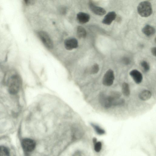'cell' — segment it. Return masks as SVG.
<instances>
[{"mask_svg": "<svg viewBox=\"0 0 156 156\" xmlns=\"http://www.w3.org/2000/svg\"><path fill=\"white\" fill-rule=\"evenodd\" d=\"M8 84V89L9 93L12 95L16 94L19 92L21 87V79L18 75H13L10 76Z\"/></svg>", "mask_w": 156, "mask_h": 156, "instance_id": "1", "label": "cell"}, {"mask_svg": "<svg viewBox=\"0 0 156 156\" xmlns=\"http://www.w3.org/2000/svg\"><path fill=\"white\" fill-rule=\"evenodd\" d=\"M137 10L139 14L143 17H148L152 12L151 5L148 1H144L140 2L137 6Z\"/></svg>", "mask_w": 156, "mask_h": 156, "instance_id": "2", "label": "cell"}, {"mask_svg": "<svg viewBox=\"0 0 156 156\" xmlns=\"http://www.w3.org/2000/svg\"><path fill=\"white\" fill-rule=\"evenodd\" d=\"M115 79L113 71L111 69L107 70L105 74L103 79L102 83L106 86H110L113 83Z\"/></svg>", "mask_w": 156, "mask_h": 156, "instance_id": "3", "label": "cell"}, {"mask_svg": "<svg viewBox=\"0 0 156 156\" xmlns=\"http://www.w3.org/2000/svg\"><path fill=\"white\" fill-rule=\"evenodd\" d=\"M38 35L44 45L49 49L52 48L53 43L48 35L45 32L40 31L38 33Z\"/></svg>", "mask_w": 156, "mask_h": 156, "instance_id": "4", "label": "cell"}, {"mask_svg": "<svg viewBox=\"0 0 156 156\" xmlns=\"http://www.w3.org/2000/svg\"><path fill=\"white\" fill-rule=\"evenodd\" d=\"M21 144L24 150L27 152H31L33 151L36 146L35 141L29 138H25L23 139L22 141Z\"/></svg>", "mask_w": 156, "mask_h": 156, "instance_id": "5", "label": "cell"}, {"mask_svg": "<svg viewBox=\"0 0 156 156\" xmlns=\"http://www.w3.org/2000/svg\"><path fill=\"white\" fill-rule=\"evenodd\" d=\"M64 45L66 49L69 50H72L77 47V40L74 38L67 39L64 41Z\"/></svg>", "mask_w": 156, "mask_h": 156, "instance_id": "6", "label": "cell"}, {"mask_svg": "<svg viewBox=\"0 0 156 156\" xmlns=\"http://www.w3.org/2000/svg\"><path fill=\"white\" fill-rule=\"evenodd\" d=\"M89 6L91 11L97 15L102 16L106 13V11L104 9L96 6L91 1L89 2Z\"/></svg>", "mask_w": 156, "mask_h": 156, "instance_id": "7", "label": "cell"}, {"mask_svg": "<svg viewBox=\"0 0 156 156\" xmlns=\"http://www.w3.org/2000/svg\"><path fill=\"white\" fill-rule=\"evenodd\" d=\"M129 75L134 82L137 84H140L143 80V76L142 73L136 69L131 70L129 73Z\"/></svg>", "mask_w": 156, "mask_h": 156, "instance_id": "8", "label": "cell"}, {"mask_svg": "<svg viewBox=\"0 0 156 156\" xmlns=\"http://www.w3.org/2000/svg\"><path fill=\"white\" fill-rule=\"evenodd\" d=\"M99 100L101 106L105 108H109L112 106L108 99L107 95L105 93L102 92L100 94Z\"/></svg>", "mask_w": 156, "mask_h": 156, "instance_id": "9", "label": "cell"}, {"mask_svg": "<svg viewBox=\"0 0 156 156\" xmlns=\"http://www.w3.org/2000/svg\"><path fill=\"white\" fill-rule=\"evenodd\" d=\"M116 14L115 12H108L105 16L102 21V23L107 25H110L116 18Z\"/></svg>", "mask_w": 156, "mask_h": 156, "instance_id": "10", "label": "cell"}, {"mask_svg": "<svg viewBox=\"0 0 156 156\" xmlns=\"http://www.w3.org/2000/svg\"><path fill=\"white\" fill-rule=\"evenodd\" d=\"M77 21L80 23L84 24L88 22L90 19V15L86 13L80 12L76 16Z\"/></svg>", "mask_w": 156, "mask_h": 156, "instance_id": "11", "label": "cell"}, {"mask_svg": "<svg viewBox=\"0 0 156 156\" xmlns=\"http://www.w3.org/2000/svg\"><path fill=\"white\" fill-rule=\"evenodd\" d=\"M142 31L146 36L150 37L155 34V30L153 27L149 25H146L142 29Z\"/></svg>", "mask_w": 156, "mask_h": 156, "instance_id": "12", "label": "cell"}, {"mask_svg": "<svg viewBox=\"0 0 156 156\" xmlns=\"http://www.w3.org/2000/svg\"><path fill=\"white\" fill-rule=\"evenodd\" d=\"M151 96V92L147 90H144L141 91L139 95V98L142 101H147L150 98Z\"/></svg>", "mask_w": 156, "mask_h": 156, "instance_id": "13", "label": "cell"}, {"mask_svg": "<svg viewBox=\"0 0 156 156\" xmlns=\"http://www.w3.org/2000/svg\"><path fill=\"white\" fill-rule=\"evenodd\" d=\"M77 35L79 38H85L87 35L86 30L82 26H78L77 28Z\"/></svg>", "mask_w": 156, "mask_h": 156, "instance_id": "14", "label": "cell"}, {"mask_svg": "<svg viewBox=\"0 0 156 156\" xmlns=\"http://www.w3.org/2000/svg\"><path fill=\"white\" fill-rule=\"evenodd\" d=\"M122 91L123 94L125 96H129L130 94V90L129 84L126 83H124L122 85Z\"/></svg>", "mask_w": 156, "mask_h": 156, "instance_id": "15", "label": "cell"}, {"mask_svg": "<svg viewBox=\"0 0 156 156\" xmlns=\"http://www.w3.org/2000/svg\"><path fill=\"white\" fill-rule=\"evenodd\" d=\"M91 124L98 134L102 135L105 133V130L98 125L93 123H91Z\"/></svg>", "mask_w": 156, "mask_h": 156, "instance_id": "16", "label": "cell"}, {"mask_svg": "<svg viewBox=\"0 0 156 156\" xmlns=\"http://www.w3.org/2000/svg\"><path fill=\"white\" fill-rule=\"evenodd\" d=\"M94 143V151L97 152H99L102 148V144L101 142L97 141V139L94 138L93 139Z\"/></svg>", "mask_w": 156, "mask_h": 156, "instance_id": "17", "label": "cell"}, {"mask_svg": "<svg viewBox=\"0 0 156 156\" xmlns=\"http://www.w3.org/2000/svg\"><path fill=\"white\" fill-rule=\"evenodd\" d=\"M0 156H10V153L7 147L0 146Z\"/></svg>", "mask_w": 156, "mask_h": 156, "instance_id": "18", "label": "cell"}, {"mask_svg": "<svg viewBox=\"0 0 156 156\" xmlns=\"http://www.w3.org/2000/svg\"><path fill=\"white\" fill-rule=\"evenodd\" d=\"M99 70V65L97 63H95L91 67L90 69V74H97Z\"/></svg>", "mask_w": 156, "mask_h": 156, "instance_id": "19", "label": "cell"}, {"mask_svg": "<svg viewBox=\"0 0 156 156\" xmlns=\"http://www.w3.org/2000/svg\"><path fill=\"white\" fill-rule=\"evenodd\" d=\"M141 67L145 72H148L150 69L149 65L148 63L146 61H142L140 63Z\"/></svg>", "mask_w": 156, "mask_h": 156, "instance_id": "20", "label": "cell"}, {"mask_svg": "<svg viewBox=\"0 0 156 156\" xmlns=\"http://www.w3.org/2000/svg\"><path fill=\"white\" fill-rule=\"evenodd\" d=\"M122 62L124 64L128 65L130 63V60L129 58L127 57H124L122 59Z\"/></svg>", "mask_w": 156, "mask_h": 156, "instance_id": "21", "label": "cell"}, {"mask_svg": "<svg viewBox=\"0 0 156 156\" xmlns=\"http://www.w3.org/2000/svg\"><path fill=\"white\" fill-rule=\"evenodd\" d=\"M151 52L153 55L156 56V47L152 48L151 49Z\"/></svg>", "mask_w": 156, "mask_h": 156, "instance_id": "22", "label": "cell"}, {"mask_svg": "<svg viewBox=\"0 0 156 156\" xmlns=\"http://www.w3.org/2000/svg\"><path fill=\"white\" fill-rule=\"evenodd\" d=\"M25 3L27 4H33L34 1L32 0H26L25 1Z\"/></svg>", "mask_w": 156, "mask_h": 156, "instance_id": "23", "label": "cell"}]
</instances>
